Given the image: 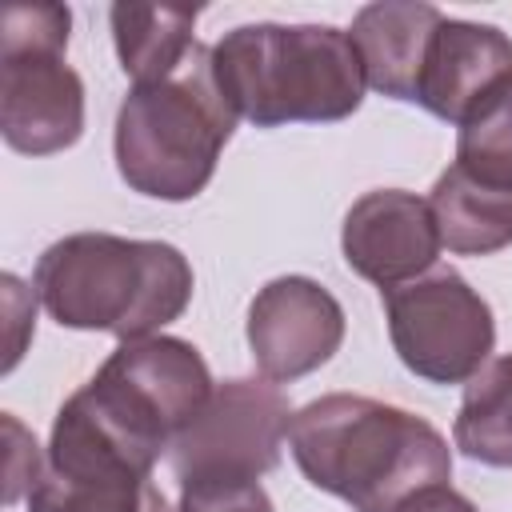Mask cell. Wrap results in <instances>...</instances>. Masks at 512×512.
Returning <instances> with one entry per match:
<instances>
[{
    "mask_svg": "<svg viewBox=\"0 0 512 512\" xmlns=\"http://www.w3.org/2000/svg\"><path fill=\"white\" fill-rule=\"evenodd\" d=\"M288 448L304 480L352 512H396L416 492L452 480V452L436 424L356 392L304 404Z\"/></svg>",
    "mask_w": 512,
    "mask_h": 512,
    "instance_id": "cell-1",
    "label": "cell"
},
{
    "mask_svg": "<svg viewBox=\"0 0 512 512\" xmlns=\"http://www.w3.org/2000/svg\"><path fill=\"white\" fill-rule=\"evenodd\" d=\"M192 284V264L176 244L116 232H72L48 244L32 272V292L60 328L120 340L156 336L180 320Z\"/></svg>",
    "mask_w": 512,
    "mask_h": 512,
    "instance_id": "cell-2",
    "label": "cell"
},
{
    "mask_svg": "<svg viewBox=\"0 0 512 512\" xmlns=\"http://www.w3.org/2000/svg\"><path fill=\"white\" fill-rule=\"evenodd\" d=\"M212 76L256 128L348 120L368 88L352 36L332 24H240L212 44Z\"/></svg>",
    "mask_w": 512,
    "mask_h": 512,
    "instance_id": "cell-3",
    "label": "cell"
},
{
    "mask_svg": "<svg viewBox=\"0 0 512 512\" xmlns=\"http://www.w3.org/2000/svg\"><path fill=\"white\" fill-rule=\"evenodd\" d=\"M236 120L212 76V48L196 44L180 72L132 84L120 100L112 132L116 172L140 196L192 200L212 184Z\"/></svg>",
    "mask_w": 512,
    "mask_h": 512,
    "instance_id": "cell-4",
    "label": "cell"
},
{
    "mask_svg": "<svg viewBox=\"0 0 512 512\" xmlns=\"http://www.w3.org/2000/svg\"><path fill=\"white\" fill-rule=\"evenodd\" d=\"M68 4H8L0 20V132L12 152L52 156L84 136V80L64 60Z\"/></svg>",
    "mask_w": 512,
    "mask_h": 512,
    "instance_id": "cell-5",
    "label": "cell"
},
{
    "mask_svg": "<svg viewBox=\"0 0 512 512\" xmlns=\"http://www.w3.org/2000/svg\"><path fill=\"white\" fill-rule=\"evenodd\" d=\"M212 392L216 384L196 344L164 332L120 340V348L84 384L96 412L156 456L172 448Z\"/></svg>",
    "mask_w": 512,
    "mask_h": 512,
    "instance_id": "cell-6",
    "label": "cell"
},
{
    "mask_svg": "<svg viewBox=\"0 0 512 512\" xmlns=\"http://www.w3.org/2000/svg\"><path fill=\"white\" fill-rule=\"evenodd\" d=\"M380 296L392 348L412 376L468 384L492 360L496 316L456 268H432Z\"/></svg>",
    "mask_w": 512,
    "mask_h": 512,
    "instance_id": "cell-7",
    "label": "cell"
},
{
    "mask_svg": "<svg viewBox=\"0 0 512 512\" xmlns=\"http://www.w3.org/2000/svg\"><path fill=\"white\" fill-rule=\"evenodd\" d=\"M292 416L288 396L272 380L216 384L212 400L168 448L176 480H260L280 464Z\"/></svg>",
    "mask_w": 512,
    "mask_h": 512,
    "instance_id": "cell-8",
    "label": "cell"
},
{
    "mask_svg": "<svg viewBox=\"0 0 512 512\" xmlns=\"http://www.w3.org/2000/svg\"><path fill=\"white\" fill-rule=\"evenodd\" d=\"M248 348L264 380L288 384L328 364L344 344V308L312 276H276L248 304Z\"/></svg>",
    "mask_w": 512,
    "mask_h": 512,
    "instance_id": "cell-9",
    "label": "cell"
},
{
    "mask_svg": "<svg viewBox=\"0 0 512 512\" xmlns=\"http://www.w3.org/2000/svg\"><path fill=\"white\" fill-rule=\"evenodd\" d=\"M340 248L356 276L388 292L432 272L444 244L424 196L404 188H376L348 208Z\"/></svg>",
    "mask_w": 512,
    "mask_h": 512,
    "instance_id": "cell-10",
    "label": "cell"
},
{
    "mask_svg": "<svg viewBox=\"0 0 512 512\" xmlns=\"http://www.w3.org/2000/svg\"><path fill=\"white\" fill-rule=\"evenodd\" d=\"M512 76V40L496 24L444 16L420 72L416 104L448 124H464L484 96Z\"/></svg>",
    "mask_w": 512,
    "mask_h": 512,
    "instance_id": "cell-11",
    "label": "cell"
},
{
    "mask_svg": "<svg viewBox=\"0 0 512 512\" xmlns=\"http://www.w3.org/2000/svg\"><path fill=\"white\" fill-rule=\"evenodd\" d=\"M440 20H444V12L436 4H420V0L364 4L352 16L348 36L364 64L368 88H376L380 96L416 104L420 72H424L428 44H432Z\"/></svg>",
    "mask_w": 512,
    "mask_h": 512,
    "instance_id": "cell-12",
    "label": "cell"
},
{
    "mask_svg": "<svg viewBox=\"0 0 512 512\" xmlns=\"http://www.w3.org/2000/svg\"><path fill=\"white\" fill-rule=\"evenodd\" d=\"M28 512H172L152 472L108 456L48 452Z\"/></svg>",
    "mask_w": 512,
    "mask_h": 512,
    "instance_id": "cell-13",
    "label": "cell"
},
{
    "mask_svg": "<svg viewBox=\"0 0 512 512\" xmlns=\"http://www.w3.org/2000/svg\"><path fill=\"white\" fill-rule=\"evenodd\" d=\"M428 208L440 228V244L456 256H492L512 244V188L484 184L460 164L436 176Z\"/></svg>",
    "mask_w": 512,
    "mask_h": 512,
    "instance_id": "cell-14",
    "label": "cell"
},
{
    "mask_svg": "<svg viewBox=\"0 0 512 512\" xmlns=\"http://www.w3.org/2000/svg\"><path fill=\"white\" fill-rule=\"evenodd\" d=\"M200 8L184 4H112V44L132 84H152L184 68L196 40Z\"/></svg>",
    "mask_w": 512,
    "mask_h": 512,
    "instance_id": "cell-15",
    "label": "cell"
},
{
    "mask_svg": "<svg viewBox=\"0 0 512 512\" xmlns=\"http://www.w3.org/2000/svg\"><path fill=\"white\" fill-rule=\"evenodd\" d=\"M452 440L476 464L512 468V352L492 356L464 384Z\"/></svg>",
    "mask_w": 512,
    "mask_h": 512,
    "instance_id": "cell-16",
    "label": "cell"
},
{
    "mask_svg": "<svg viewBox=\"0 0 512 512\" xmlns=\"http://www.w3.org/2000/svg\"><path fill=\"white\" fill-rule=\"evenodd\" d=\"M456 164L484 184L512 188V76L460 124Z\"/></svg>",
    "mask_w": 512,
    "mask_h": 512,
    "instance_id": "cell-17",
    "label": "cell"
},
{
    "mask_svg": "<svg viewBox=\"0 0 512 512\" xmlns=\"http://www.w3.org/2000/svg\"><path fill=\"white\" fill-rule=\"evenodd\" d=\"M176 512H272L260 480H192L180 484Z\"/></svg>",
    "mask_w": 512,
    "mask_h": 512,
    "instance_id": "cell-18",
    "label": "cell"
},
{
    "mask_svg": "<svg viewBox=\"0 0 512 512\" xmlns=\"http://www.w3.org/2000/svg\"><path fill=\"white\" fill-rule=\"evenodd\" d=\"M4 428L12 436V456H8V488H4V504H16L20 496L32 492V484L40 480L44 464H40V452H36V440L12 420L4 416Z\"/></svg>",
    "mask_w": 512,
    "mask_h": 512,
    "instance_id": "cell-19",
    "label": "cell"
},
{
    "mask_svg": "<svg viewBox=\"0 0 512 512\" xmlns=\"http://www.w3.org/2000/svg\"><path fill=\"white\" fill-rule=\"evenodd\" d=\"M396 512H480L468 496H460L452 484H432L424 492H416L412 500H404Z\"/></svg>",
    "mask_w": 512,
    "mask_h": 512,
    "instance_id": "cell-20",
    "label": "cell"
}]
</instances>
